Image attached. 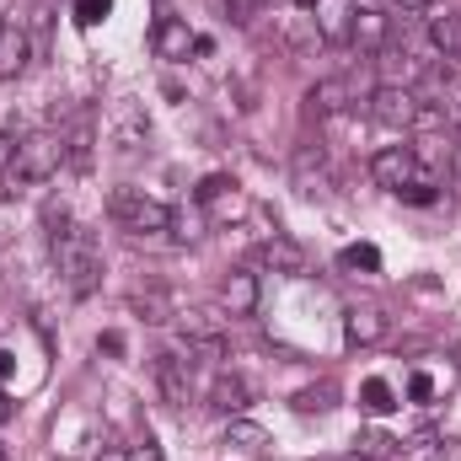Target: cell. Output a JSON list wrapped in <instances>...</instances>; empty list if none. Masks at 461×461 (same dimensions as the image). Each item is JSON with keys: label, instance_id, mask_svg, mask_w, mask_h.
Returning <instances> with one entry per match:
<instances>
[{"label": "cell", "instance_id": "cell-27", "mask_svg": "<svg viewBox=\"0 0 461 461\" xmlns=\"http://www.w3.org/2000/svg\"><path fill=\"white\" fill-rule=\"evenodd\" d=\"M408 397H413V402H429V397H435V375H429V370H413V375H408Z\"/></svg>", "mask_w": 461, "mask_h": 461}, {"label": "cell", "instance_id": "cell-18", "mask_svg": "<svg viewBox=\"0 0 461 461\" xmlns=\"http://www.w3.org/2000/svg\"><path fill=\"white\" fill-rule=\"evenodd\" d=\"M306 103H312V113H317V118L344 113V108H348V81H317Z\"/></svg>", "mask_w": 461, "mask_h": 461}, {"label": "cell", "instance_id": "cell-14", "mask_svg": "<svg viewBox=\"0 0 461 461\" xmlns=\"http://www.w3.org/2000/svg\"><path fill=\"white\" fill-rule=\"evenodd\" d=\"M317 32H322L328 43H348V32H354V5H348V0H322V5H317Z\"/></svg>", "mask_w": 461, "mask_h": 461}, {"label": "cell", "instance_id": "cell-29", "mask_svg": "<svg viewBox=\"0 0 461 461\" xmlns=\"http://www.w3.org/2000/svg\"><path fill=\"white\" fill-rule=\"evenodd\" d=\"M129 461H167V456H161V446H156V435H140V446L129 451Z\"/></svg>", "mask_w": 461, "mask_h": 461}, {"label": "cell", "instance_id": "cell-22", "mask_svg": "<svg viewBox=\"0 0 461 461\" xmlns=\"http://www.w3.org/2000/svg\"><path fill=\"white\" fill-rule=\"evenodd\" d=\"M359 408H365L370 419H386V413L397 408V397H392V386H386L381 375H370V381L359 386Z\"/></svg>", "mask_w": 461, "mask_h": 461}, {"label": "cell", "instance_id": "cell-13", "mask_svg": "<svg viewBox=\"0 0 461 461\" xmlns=\"http://www.w3.org/2000/svg\"><path fill=\"white\" fill-rule=\"evenodd\" d=\"M221 295H226V312H230V317H252V312H258V274L236 268L226 285H221Z\"/></svg>", "mask_w": 461, "mask_h": 461}, {"label": "cell", "instance_id": "cell-4", "mask_svg": "<svg viewBox=\"0 0 461 461\" xmlns=\"http://www.w3.org/2000/svg\"><path fill=\"white\" fill-rule=\"evenodd\" d=\"M108 215L129 236H161V230H172V210L161 199H150L145 188H113L108 194Z\"/></svg>", "mask_w": 461, "mask_h": 461}, {"label": "cell", "instance_id": "cell-36", "mask_svg": "<svg viewBox=\"0 0 461 461\" xmlns=\"http://www.w3.org/2000/svg\"><path fill=\"white\" fill-rule=\"evenodd\" d=\"M295 5H306V11H312V5H322V0H295Z\"/></svg>", "mask_w": 461, "mask_h": 461}, {"label": "cell", "instance_id": "cell-20", "mask_svg": "<svg viewBox=\"0 0 461 461\" xmlns=\"http://www.w3.org/2000/svg\"><path fill=\"white\" fill-rule=\"evenodd\" d=\"M226 446H236V451H247V456H263V451H268L274 440H268V429H258V424H247V419H230Z\"/></svg>", "mask_w": 461, "mask_h": 461}, {"label": "cell", "instance_id": "cell-5", "mask_svg": "<svg viewBox=\"0 0 461 461\" xmlns=\"http://www.w3.org/2000/svg\"><path fill=\"white\" fill-rule=\"evenodd\" d=\"M370 177L381 183V188H392V194H402V188H413V183H440V172H429L419 156H413V145H386V150H375L370 156Z\"/></svg>", "mask_w": 461, "mask_h": 461}, {"label": "cell", "instance_id": "cell-34", "mask_svg": "<svg viewBox=\"0 0 461 461\" xmlns=\"http://www.w3.org/2000/svg\"><path fill=\"white\" fill-rule=\"evenodd\" d=\"M5 419H11V402H5V392H0V424H5Z\"/></svg>", "mask_w": 461, "mask_h": 461}, {"label": "cell", "instance_id": "cell-3", "mask_svg": "<svg viewBox=\"0 0 461 461\" xmlns=\"http://www.w3.org/2000/svg\"><path fill=\"white\" fill-rule=\"evenodd\" d=\"M370 118L381 123V129H429V123H440V108H429L413 86H375L370 92Z\"/></svg>", "mask_w": 461, "mask_h": 461}, {"label": "cell", "instance_id": "cell-30", "mask_svg": "<svg viewBox=\"0 0 461 461\" xmlns=\"http://www.w3.org/2000/svg\"><path fill=\"white\" fill-rule=\"evenodd\" d=\"M359 446H365V456H386V451H397V440H386V435H365Z\"/></svg>", "mask_w": 461, "mask_h": 461}, {"label": "cell", "instance_id": "cell-1", "mask_svg": "<svg viewBox=\"0 0 461 461\" xmlns=\"http://www.w3.org/2000/svg\"><path fill=\"white\" fill-rule=\"evenodd\" d=\"M49 241H54V263H59L65 290H70V295H92V290L103 285V241L86 226H76V221H65L59 230H49Z\"/></svg>", "mask_w": 461, "mask_h": 461}, {"label": "cell", "instance_id": "cell-25", "mask_svg": "<svg viewBox=\"0 0 461 461\" xmlns=\"http://www.w3.org/2000/svg\"><path fill=\"white\" fill-rule=\"evenodd\" d=\"M108 11H113V0H76V22H81V27L108 22Z\"/></svg>", "mask_w": 461, "mask_h": 461}, {"label": "cell", "instance_id": "cell-32", "mask_svg": "<svg viewBox=\"0 0 461 461\" xmlns=\"http://www.w3.org/2000/svg\"><path fill=\"white\" fill-rule=\"evenodd\" d=\"M11 370H16V354H5V348H0V381H5Z\"/></svg>", "mask_w": 461, "mask_h": 461}, {"label": "cell", "instance_id": "cell-10", "mask_svg": "<svg viewBox=\"0 0 461 461\" xmlns=\"http://www.w3.org/2000/svg\"><path fill=\"white\" fill-rule=\"evenodd\" d=\"M344 339L354 348L381 344V339H386V312H375V306H354V312L344 317Z\"/></svg>", "mask_w": 461, "mask_h": 461}, {"label": "cell", "instance_id": "cell-21", "mask_svg": "<svg viewBox=\"0 0 461 461\" xmlns=\"http://www.w3.org/2000/svg\"><path fill=\"white\" fill-rule=\"evenodd\" d=\"M424 70H419V59H408V54H386L381 49V86H413Z\"/></svg>", "mask_w": 461, "mask_h": 461}, {"label": "cell", "instance_id": "cell-33", "mask_svg": "<svg viewBox=\"0 0 461 461\" xmlns=\"http://www.w3.org/2000/svg\"><path fill=\"white\" fill-rule=\"evenodd\" d=\"M392 5H397V11H424L429 0H392Z\"/></svg>", "mask_w": 461, "mask_h": 461}, {"label": "cell", "instance_id": "cell-16", "mask_svg": "<svg viewBox=\"0 0 461 461\" xmlns=\"http://www.w3.org/2000/svg\"><path fill=\"white\" fill-rule=\"evenodd\" d=\"M210 402H215L221 413H241V408L252 402V381L230 370V375H221V381H215V392H210Z\"/></svg>", "mask_w": 461, "mask_h": 461}, {"label": "cell", "instance_id": "cell-15", "mask_svg": "<svg viewBox=\"0 0 461 461\" xmlns=\"http://www.w3.org/2000/svg\"><path fill=\"white\" fill-rule=\"evenodd\" d=\"M397 456L402 461H451V440L435 435V429H419L413 440H397Z\"/></svg>", "mask_w": 461, "mask_h": 461}, {"label": "cell", "instance_id": "cell-11", "mask_svg": "<svg viewBox=\"0 0 461 461\" xmlns=\"http://www.w3.org/2000/svg\"><path fill=\"white\" fill-rule=\"evenodd\" d=\"M258 258H263L268 268H279V274H306V252H301V241H290V236H279V230L258 247Z\"/></svg>", "mask_w": 461, "mask_h": 461}, {"label": "cell", "instance_id": "cell-24", "mask_svg": "<svg viewBox=\"0 0 461 461\" xmlns=\"http://www.w3.org/2000/svg\"><path fill=\"white\" fill-rule=\"evenodd\" d=\"M333 381H322V386H306V392H295V408L301 413H322V408H333Z\"/></svg>", "mask_w": 461, "mask_h": 461}, {"label": "cell", "instance_id": "cell-35", "mask_svg": "<svg viewBox=\"0 0 461 461\" xmlns=\"http://www.w3.org/2000/svg\"><path fill=\"white\" fill-rule=\"evenodd\" d=\"M339 461H375V456H365V451H354V456H339Z\"/></svg>", "mask_w": 461, "mask_h": 461}, {"label": "cell", "instance_id": "cell-8", "mask_svg": "<svg viewBox=\"0 0 461 461\" xmlns=\"http://www.w3.org/2000/svg\"><path fill=\"white\" fill-rule=\"evenodd\" d=\"M156 386H161V402L167 408H188V397H194V365L183 359V354H156Z\"/></svg>", "mask_w": 461, "mask_h": 461}, {"label": "cell", "instance_id": "cell-9", "mask_svg": "<svg viewBox=\"0 0 461 461\" xmlns=\"http://www.w3.org/2000/svg\"><path fill=\"white\" fill-rule=\"evenodd\" d=\"M386 32H392V16H386V11L354 5V32H348V43H354L359 54H381V49H386Z\"/></svg>", "mask_w": 461, "mask_h": 461}, {"label": "cell", "instance_id": "cell-28", "mask_svg": "<svg viewBox=\"0 0 461 461\" xmlns=\"http://www.w3.org/2000/svg\"><path fill=\"white\" fill-rule=\"evenodd\" d=\"M258 11H263V0H226V16L236 22V27H247Z\"/></svg>", "mask_w": 461, "mask_h": 461}, {"label": "cell", "instance_id": "cell-26", "mask_svg": "<svg viewBox=\"0 0 461 461\" xmlns=\"http://www.w3.org/2000/svg\"><path fill=\"white\" fill-rule=\"evenodd\" d=\"M397 199H408V204H435V199H440V183H435V177H429V183H413V188H402Z\"/></svg>", "mask_w": 461, "mask_h": 461}, {"label": "cell", "instance_id": "cell-6", "mask_svg": "<svg viewBox=\"0 0 461 461\" xmlns=\"http://www.w3.org/2000/svg\"><path fill=\"white\" fill-rule=\"evenodd\" d=\"M194 204L210 215V226H236V221L247 215V194L236 188V177H226V172H210V177L194 188Z\"/></svg>", "mask_w": 461, "mask_h": 461}, {"label": "cell", "instance_id": "cell-19", "mask_svg": "<svg viewBox=\"0 0 461 461\" xmlns=\"http://www.w3.org/2000/svg\"><path fill=\"white\" fill-rule=\"evenodd\" d=\"M429 43L446 54V59H461V11H446L429 22Z\"/></svg>", "mask_w": 461, "mask_h": 461}, {"label": "cell", "instance_id": "cell-2", "mask_svg": "<svg viewBox=\"0 0 461 461\" xmlns=\"http://www.w3.org/2000/svg\"><path fill=\"white\" fill-rule=\"evenodd\" d=\"M65 167V134L54 129H32L5 150V177L11 183H49Z\"/></svg>", "mask_w": 461, "mask_h": 461}, {"label": "cell", "instance_id": "cell-37", "mask_svg": "<svg viewBox=\"0 0 461 461\" xmlns=\"http://www.w3.org/2000/svg\"><path fill=\"white\" fill-rule=\"evenodd\" d=\"M0 38H5V22H0Z\"/></svg>", "mask_w": 461, "mask_h": 461}, {"label": "cell", "instance_id": "cell-17", "mask_svg": "<svg viewBox=\"0 0 461 461\" xmlns=\"http://www.w3.org/2000/svg\"><path fill=\"white\" fill-rule=\"evenodd\" d=\"M129 306H134L145 322H172V317H177V301H172L167 290H134Z\"/></svg>", "mask_w": 461, "mask_h": 461}, {"label": "cell", "instance_id": "cell-12", "mask_svg": "<svg viewBox=\"0 0 461 461\" xmlns=\"http://www.w3.org/2000/svg\"><path fill=\"white\" fill-rule=\"evenodd\" d=\"M150 43H156V54H161V59H188V49H194L199 38H194V32H188V27L177 22V16H161V22H156V38H150Z\"/></svg>", "mask_w": 461, "mask_h": 461}, {"label": "cell", "instance_id": "cell-31", "mask_svg": "<svg viewBox=\"0 0 461 461\" xmlns=\"http://www.w3.org/2000/svg\"><path fill=\"white\" fill-rule=\"evenodd\" d=\"M97 461H129V451H123V446H113V440H108V446L97 451Z\"/></svg>", "mask_w": 461, "mask_h": 461}, {"label": "cell", "instance_id": "cell-39", "mask_svg": "<svg viewBox=\"0 0 461 461\" xmlns=\"http://www.w3.org/2000/svg\"><path fill=\"white\" fill-rule=\"evenodd\" d=\"M456 359H461V344H456Z\"/></svg>", "mask_w": 461, "mask_h": 461}, {"label": "cell", "instance_id": "cell-7", "mask_svg": "<svg viewBox=\"0 0 461 461\" xmlns=\"http://www.w3.org/2000/svg\"><path fill=\"white\" fill-rule=\"evenodd\" d=\"M177 328H183L188 359H226L230 354L226 322H221L215 312H177Z\"/></svg>", "mask_w": 461, "mask_h": 461}, {"label": "cell", "instance_id": "cell-23", "mask_svg": "<svg viewBox=\"0 0 461 461\" xmlns=\"http://www.w3.org/2000/svg\"><path fill=\"white\" fill-rule=\"evenodd\" d=\"M339 263H344L348 274H381V247L375 241H354L339 252Z\"/></svg>", "mask_w": 461, "mask_h": 461}, {"label": "cell", "instance_id": "cell-38", "mask_svg": "<svg viewBox=\"0 0 461 461\" xmlns=\"http://www.w3.org/2000/svg\"><path fill=\"white\" fill-rule=\"evenodd\" d=\"M0 461H5V446H0Z\"/></svg>", "mask_w": 461, "mask_h": 461}]
</instances>
